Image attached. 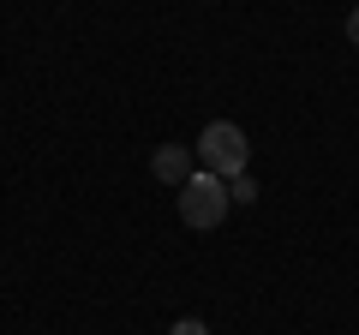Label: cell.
I'll use <instances>...</instances> for the list:
<instances>
[{
  "label": "cell",
  "mask_w": 359,
  "mask_h": 335,
  "mask_svg": "<svg viewBox=\"0 0 359 335\" xmlns=\"http://www.w3.org/2000/svg\"><path fill=\"white\" fill-rule=\"evenodd\" d=\"M347 42H353V48H359V6H353V13H347Z\"/></svg>",
  "instance_id": "obj_6"
},
{
  "label": "cell",
  "mask_w": 359,
  "mask_h": 335,
  "mask_svg": "<svg viewBox=\"0 0 359 335\" xmlns=\"http://www.w3.org/2000/svg\"><path fill=\"white\" fill-rule=\"evenodd\" d=\"M228 204H257V180L252 174H233L228 180Z\"/></svg>",
  "instance_id": "obj_4"
},
{
  "label": "cell",
  "mask_w": 359,
  "mask_h": 335,
  "mask_svg": "<svg viewBox=\"0 0 359 335\" xmlns=\"http://www.w3.org/2000/svg\"><path fill=\"white\" fill-rule=\"evenodd\" d=\"M222 216H228V180L192 174V180L180 186V221H186V228H216Z\"/></svg>",
  "instance_id": "obj_2"
},
{
  "label": "cell",
  "mask_w": 359,
  "mask_h": 335,
  "mask_svg": "<svg viewBox=\"0 0 359 335\" xmlns=\"http://www.w3.org/2000/svg\"><path fill=\"white\" fill-rule=\"evenodd\" d=\"M168 335H210V329H204V323H198V317H180V323H174V329H168Z\"/></svg>",
  "instance_id": "obj_5"
},
{
  "label": "cell",
  "mask_w": 359,
  "mask_h": 335,
  "mask_svg": "<svg viewBox=\"0 0 359 335\" xmlns=\"http://www.w3.org/2000/svg\"><path fill=\"white\" fill-rule=\"evenodd\" d=\"M198 162H204V174H216V180L245 174V132L233 126V120H210L204 138H198Z\"/></svg>",
  "instance_id": "obj_1"
},
{
  "label": "cell",
  "mask_w": 359,
  "mask_h": 335,
  "mask_svg": "<svg viewBox=\"0 0 359 335\" xmlns=\"http://www.w3.org/2000/svg\"><path fill=\"white\" fill-rule=\"evenodd\" d=\"M150 168H156L162 186H186L192 180V150H186V144H162V150L150 156Z\"/></svg>",
  "instance_id": "obj_3"
}]
</instances>
